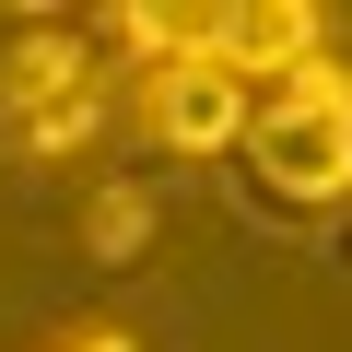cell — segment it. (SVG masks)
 <instances>
[{"mask_svg":"<svg viewBox=\"0 0 352 352\" xmlns=\"http://www.w3.org/2000/svg\"><path fill=\"white\" fill-rule=\"evenodd\" d=\"M223 176H235V200H247L258 223L317 235V223L352 200V71H340V59H305V71L258 82Z\"/></svg>","mask_w":352,"mask_h":352,"instance_id":"6da1fadb","label":"cell"},{"mask_svg":"<svg viewBox=\"0 0 352 352\" xmlns=\"http://www.w3.org/2000/svg\"><path fill=\"white\" fill-rule=\"evenodd\" d=\"M118 36L106 12H0V153L12 164H71L118 129Z\"/></svg>","mask_w":352,"mask_h":352,"instance_id":"7a4b0ae2","label":"cell"},{"mask_svg":"<svg viewBox=\"0 0 352 352\" xmlns=\"http://www.w3.org/2000/svg\"><path fill=\"white\" fill-rule=\"evenodd\" d=\"M247 94H258V82H235V71L212 59V36H200L188 59L141 71V129H153L164 153H188V164H223L235 129H247Z\"/></svg>","mask_w":352,"mask_h":352,"instance_id":"3957f363","label":"cell"},{"mask_svg":"<svg viewBox=\"0 0 352 352\" xmlns=\"http://www.w3.org/2000/svg\"><path fill=\"white\" fill-rule=\"evenodd\" d=\"M212 59L235 82H282V71L329 59V12L317 0H212Z\"/></svg>","mask_w":352,"mask_h":352,"instance_id":"277c9868","label":"cell"},{"mask_svg":"<svg viewBox=\"0 0 352 352\" xmlns=\"http://www.w3.org/2000/svg\"><path fill=\"white\" fill-rule=\"evenodd\" d=\"M141 235H153V200H141V188H94L82 247H94V258H141Z\"/></svg>","mask_w":352,"mask_h":352,"instance_id":"5b68a950","label":"cell"},{"mask_svg":"<svg viewBox=\"0 0 352 352\" xmlns=\"http://www.w3.org/2000/svg\"><path fill=\"white\" fill-rule=\"evenodd\" d=\"M317 235H329V270H352V200H340V212H329Z\"/></svg>","mask_w":352,"mask_h":352,"instance_id":"8992f818","label":"cell"},{"mask_svg":"<svg viewBox=\"0 0 352 352\" xmlns=\"http://www.w3.org/2000/svg\"><path fill=\"white\" fill-rule=\"evenodd\" d=\"M59 352H141V340H129V329H71Z\"/></svg>","mask_w":352,"mask_h":352,"instance_id":"52a82bcc","label":"cell"}]
</instances>
